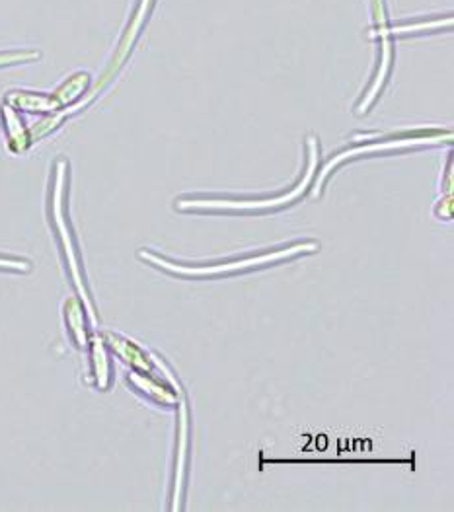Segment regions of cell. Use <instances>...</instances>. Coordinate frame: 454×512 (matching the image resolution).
<instances>
[{
    "label": "cell",
    "mask_w": 454,
    "mask_h": 512,
    "mask_svg": "<svg viewBox=\"0 0 454 512\" xmlns=\"http://www.w3.org/2000/svg\"><path fill=\"white\" fill-rule=\"evenodd\" d=\"M320 250V244L316 240H299L291 244H283L277 248H269L262 252H250L242 256L228 257L219 261H176L170 257L156 254L152 250H141L139 259L152 265L154 269H160L172 277L188 279V281H207V279H223L238 273H250L258 269H267L271 265H279L285 261H293L297 257L312 256Z\"/></svg>",
    "instance_id": "cell-1"
},
{
    "label": "cell",
    "mask_w": 454,
    "mask_h": 512,
    "mask_svg": "<svg viewBox=\"0 0 454 512\" xmlns=\"http://www.w3.org/2000/svg\"><path fill=\"white\" fill-rule=\"evenodd\" d=\"M320 162V147L314 137L306 141V170L301 180L295 183L289 191L267 197V199H225V197H180L176 199V209L182 213H264L281 207H289L299 201L310 189L314 176L318 172Z\"/></svg>",
    "instance_id": "cell-2"
},
{
    "label": "cell",
    "mask_w": 454,
    "mask_h": 512,
    "mask_svg": "<svg viewBox=\"0 0 454 512\" xmlns=\"http://www.w3.org/2000/svg\"><path fill=\"white\" fill-rule=\"evenodd\" d=\"M67 174H69V164L67 160H57L55 164V178H53V191H51V222L61 246V254L65 259L67 271L73 279L78 298L90 318L92 324H96V308L92 304V296L88 291V283L84 277V267L80 261L78 254V246H76L75 232L71 228V222L67 219V207H65V199H67Z\"/></svg>",
    "instance_id": "cell-3"
},
{
    "label": "cell",
    "mask_w": 454,
    "mask_h": 512,
    "mask_svg": "<svg viewBox=\"0 0 454 512\" xmlns=\"http://www.w3.org/2000/svg\"><path fill=\"white\" fill-rule=\"evenodd\" d=\"M441 143H453V131L443 129H416V131H400L392 135H382L375 143H355L353 147L332 156L326 166L316 172L314 176V195L322 193V187L326 180L332 176V172L347 160H355L359 156H375V154H392L398 150H410V148L437 147Z\"/></svg>",
    "instance_id": "cell-4"
},
{
    "label": "cell",
    "mask_w": 454,
    "mask_h": 512,
    "mask_svg": "<svg viewBox=\"0 0 454 512\" xmlns=\"http://www.w3.org/2000/svg\"><path fill=\"white\" fill-rule=\"evenodd\" d=\"M152 4H154V0H139V6H137V10H135V14H133V18H131V22H129V26H127V30H125V34L121 37L119 45H117L114 59H112V63L108 65L106 73L100 76V80H98V84L94 86V90H92L80 104H76L71 110H61L65 119H67L71 113H76V111L86 108V106L112 82V78H114L115 74L119 73V69H121L123 63L127 61V57H129V53H131V49H133L137 37L141 34V30H143V26H145L149 14H151Z\"/></svg>",
    "instance_id": "cell-5"
},
{
    "label": "cell",
    "mask_w": 454,
    "mask_h": 512,
    "mask_svg": "<svg viewBox=\"0 0 454 512\" xmlns=\"http://www.w3.org/2000/svg\"><path fill=\"white\" fill-rule=\"evenodd\" d=\"M178 407V425H176V452L172 468V493H170V511L184 509L188 468H190V409L186 400H180Z\"/></svg>",
    "instance_id": "cell-6"
},
{
    "label": "cell",
    "mask_w": 454,
    "mask_h": 512,
    "mask_svg": "<svg viewBox=\"0 0 454 512\" xmlns=\"http://www.w3.org/2000/svg\"><path fill=\"white\" fill-rule=\"evenodd\" d=\"M127 384L135 390V394L143 396L147 402L164 409L176 407L180 400H184L182 392H178L174 386H170L166 380H162L158 374H152V372L129 370Z\"/></svg>",
    "instance_id": "cell-7"
},
{
    "label": "cell",
    "mask_w": 454,
    "mask_h": 512,
    "mask_svg": "<svg viewBox=\"0 0 454 512\" xmlns=\"http://www.w3.org/2000/svg\"><path fill=\"white\" fill-rule=\"evenodd\" d=\"M106 347L114 353L117 359H121L125 365L131 370H139V372H152L158 374V363L160 357L147 353L141 345H137L135 341H131L125 335H119L115 331H104L102 333Z\"/></svg>",
    "instance_id": "cell-8"
},
{
    "label": "cell",
    "mask_w": 454,
    "mask_h": 512,
    "mask_svg": "<svg viewBox=\"0 0 454 512\" xmlns=\"http://www.w3.org/2000/svg\"><path fill=\"white\" fill-rule=\"evenodd\" d=\"M392 63H394V45H392V39L386 37V39H380V59L379 67H377V73L373 76V82L371 86L367 88L365 96L361 98V102L357 104L355 113L357 115H365L369 113V110L375 106V102L379 100L384 86H386V80L390 76L392 71Z\"/></svg>",
    "instance_id": "cell-9"
},
{
    "label": "cell",
    "mask_w": 454,
    "mask_h": 512,
    "mask_svg": "<svg viewBox=\"0 0 454 512\" xmlns=\"http://www.w3.org/2000/svg\"><path fill=\"white\" fill-rule=\"evenodd\" d=\"M90 370L94 384L100 392H106L112 386V363H110V349L104 343L102 333L90 335Z\"/></svg>",
    "instance_id": "cell-10"
},
{
    "label": "cell",
    "mask_w": 454,
    "mask_h": 512,
    "mask_svg": "<svg viewBox=\"0 0 454 512\" xmlns=\"http://www.w3.org/2000/svg\"><path fill=\"white\" fill-rule=\"evenodd\" d=\"M4 104L16 111H28V113H55L61 111V106L53 98V94H39L28 90H12L6 94Z\"/></svg>",
    "instance_id": "cell-11"
},
{
    "label": "cell",
    "mask_w": 454,
    "mask_h": 512,
    "mask_svg": "<svg viewBox=\"0 0 454 512\" xmlns=\"http://www.w3.org/2000/svg\"><path fill=\"white\" fill-rule=\"evenodd\" d=\"M63 316H65V326L69 331V337L75 343L76 349L86 351L88 343H90V330H88L86 310H84L82 302L76 298H69L63 306Z\"/></svg>",
    "instance_id": "cell-12"
},
{
    "label": "cell",
    "mask_w": 454,
    "mask_h": 512,
    "mask_svg": "<svg viewBox=\"0 0 454 512\" xmlns=\"http://www.w3.org/2000/svg\"><path fill=\"white\" fill-rule=\"evenodd\" d=\"M0 115H2V123H4V131H6V141H8V148L16 154L24 152L26 148L30 147V131L24 127L22 119L18 117V113L14 108H10L8 104H2L0 108Z\"/></svg>",
    "instance_id": "cell-13"
},
{
    "label": "cell",
    "mask_w": 454,
    "mask_h": 512,
    "mask_svg": "<svg viewBox=\"0 0 454 512\" xmlns=\"http://www.w3.org/2000/svg\"><path fill=\"white\" fill-rule=\"evenodd\" d=\"M88 86H90V74H73V76H69V78L57 88V92L53 94V98L57 100V104L61 106V110H69V108H73L76 102L86 94Z\"/></svg>",
    "instance_id": "cell-14"
},
{
    "label": "cell",
    "mask_w": 454,
    "mask_h": 512,
    "mask_svg": "<svg viewBox=\"0 0 454 512\" xmlns=\"http://www.w3.org/2000/svg\"><path fill=\"white\" fill-rule=\"evenodd\" d=\"M451 30L453 28V16H445V18H435V20H417V22H408V24H400L390 28L392 36H406V34H419V32H437V30Z\"/></svg>",
    "instance_id": "cell-15"
},
{
    "label": "cell",
    "mask_w": 454,
    "mask_h": 512,
    "mask_svg": "<svg viewBox=\"0 0 454 512\" xmlns=\"http://www.w3.org/2000/svg\"><path fill=\"white\" fill-rule=\"evenodd\" d=\"M39 57H41L39 51H8V53H0V67L32 63V61H38Z\"/></svg>",
    "instance_id": "cell-16"
},
{
    "label": "cell",
    "mask_w": 454,
    "mask_h": 512,
    "mask_svg": "<svg viewBox=\"0 0 454 512\" xmlns=\"http://www.w3.org/2000/svg\"><path fill=\"white\" fill-rule=\"evenodd\" d=\"M0 271H14V273H30L32 263L22 257L0 256Z\"/></svg>",
    "instance_id": "cell-17"
},
{
    "label": "cell",
    "mask_w": 454,
    "mask_h": 512,
    "mask_svg": "<svg viewBox=\"0 0 454 512\" xmlns=\"http://www.w3.org/2000/svg\"><path fill=\"white\" fill-rule=\"evenodd\" d=\"M435 215L443 220L453 219V195L451 193H445L443 199L435 205Z\"/></svg>",
    "instance_id": "cell-18"
}]
</instances>
